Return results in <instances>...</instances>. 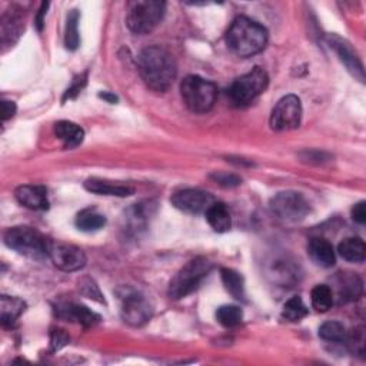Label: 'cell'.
Returning a JSON list of instances; mask_svg holds the SVG:
<instances>
[{
    "label": "cell",
    "mask_w": 366,
    "mask_h": 366,
    "mask_svg": "<svg viewBox=\"0 0 366 366\" xmlns=\"http://www.w3.org/2000/svg\"><path fill=\"white\" fill-rule=\"evenodd\" d=\"M75 223L82 232H95L106 225V218L96 209H85L76 216Z\"/></svg>",
    "instance_id": "cell-24"
},
{
    "label": "cell",
    "mask_w": 366,
    "mask_h": 366,
    "mask_svg": "<svg viewBox=\"0 0 366 366\" xmlns=\"http://www.w3.org/2000/svg\"><path fill=\"white\" fill-rule=\"evenodd\" d=\"M204 216L215 232H219V234L227 232L232 226L231 214H229L225 203L214 202L211 204V208L204 212Z\"/></svg>",
    "instance_id": "cell-19"
},
{
    "label": "cell",
    "mask_w": 366,
    "mask_h": 366,
    "mask_svg": "<svg viewBox=\"0 0 366 366\" xmlns=\"http://www.w3.org/2000/svg\"><path fill=\"white\" fill-rule=\"evenodd\" d=\"M55 133L62 141L66 149H73L79 146L83 142V137H85L83 129L79 125L69 122V121L58 122L55 125Z\"/></svg>",
    "instance_id": "cell-18"
},
{
    "label": "cell",
    "mask_w": 366,
    "mask_h": 366,
    "mask_svg": "<svg viewBox=\"0 0 366 366\" xmlns=\"http://www.w3.org/2000/svg\"><path fill=\"white\" fill-rule=\"evenodd\" d=\"M101 98H103L105 101H107V102H110V103L118 102V98L114 96V95H110V94H101Z\"/></svg>",
    "instance_id": "cell-38"
},
{
    "label": "cell",
    "mask_w": 366,
    "mask_h": 366,
    "mask_svg": "<svg viewBox=\"0 0 366 366\" xmlns=\"http://www.w3.org/2000/svg\"><path fill=\"white\" fill-rule=\"evenodd\" d=\"M339 255L348 262H363L366 256V246L360 238H348L338 246Z\"/></svg>",
    "instance_id": "cell-23"
},
{
    "label": "cell",
    "mask_w": 366,
    "mask_h": 366,
    "mask_svg": "<svg viewBox=\"0 0 366 366\" xmlns=\"http://www.w3.org/2000/svg\"><path fill=\"white\" fill-rule=\"evenodd\" d=\"M121 297V313L126 324L142 326L152 317L153 309L146 297L134 289L123 288Z\"/></svg>",
    "instance_id": "cell-9"
},
{
    "label": "cell",
    "mask_w": 366,
    "mask_h": 366,
    "mask_svg": "<svg viewBox=\"0 0 366 366\" xmlns=\"http://www.w3.org/2000/svg\"><path fill=\"white\" fill-rule=\"evenodd\" d=\"M139 73L155 92H166L177 75V66L173 56L160 46H149L137 58Z\"/></svg>",
    "instance_id": "cell-1"
},
{
    "label": "cell",
    "mask_w": 366,
    "mask_h": 366,
    "mask_svg": "<svg viewBox=\"0 0 366 366\" xmlns=\"http://www.w3.org/2000/svg\"><path fill=\"white\" fill-rule=\"evenodd\" d=\"M339 281H338V293L342 302L347 301H354L362 293V281L355 273L345 274V273H339Z\"/></svg>",
    "instance_id": "cell-21"
},
{
    "label": "cell",
    "mask_w": 366,
    "mask_h": 366,
    "mask_svg": "<svg viewBox=\"0 0 366 366\" xmlns=\"http://www.w3.org/2000/svg\"><path fill=\"white\" fill-rule=\"evenodd\" d=\"M268 43V31L258 21L245 16L234 20L226 33V44L241 58L254 56L265 49Z\"/></svg>",
    "instance_id": "cell-2"
},
{
    "label": "cell",
    "mask_w": 366,
    "mask_h": 366,
    "mask_svg": "<svg viewBox=\"0 0 366 366\" xmlns=\"http://www.w3.org/2000/svg\"><path fill=\"white\" fill-rule=\"evenodd\" d=\"M5 245L19 255L33 261L49 258V239H46L39 231L29 226H15L8 229L3 236Z\"/></svg>",
    "instance_id": "cell-3"
},
{
    "label": "cell",
    "mask_w": 366,
    "mask_h": 366,
    "mask_svg": "<svg viewBox=\"0 0 366 366\" xmlns=\"http://www.w3.org/2000/svg\"><path fill=\"white\" fill-rule=\"evenodd\" d=\"M86 191L96 193V195H105V196H118V198H126L130 196L134 191L130 186L125 185H116V183H112L107 180L102 179H87L85 182Z\"/></svg>",
    "instance_id": "cell-17"
},
{
    "label": "cell",
    "mask_w": 366,
    "mask_h": 366,
    "mask_svg": "<svg viewBox=\"0 0 366 366\" xmlns=\"http://www.w3.org/2000/svg\"><path fill=\"white\" fill-rule=\"evenodd\" d=\"M60 332H58V333H53V339H52V347H53V349L55 351H59L63 345H66V340H67V338H60Z\"/></svg>",
    "instance_id": "cell-37"
},
{
    "label": "cell",
    "mask_w": 366,
    "mask_h": 366,
    "mask_svg": "<svg viewBox=\"0 0 366 366\" xmlns=\"http://www.w3.org/2000/svg\"><path fill=\"white\" fill-rule=\"evenodd\" d=\"M171 202L176 209L182 212L199 215L208 211L215 199L211 193L203 192L200 189H183L175 192L171 198Z\"/></svg>",
    "instance_id": "cell-12"
},
{
    "label": "cell",
    "mask_w": 366,
    "mask_h": 366,
    "mask_svg": "<svg viewBox=\"0 0 366 366\" xmlns=\"http://www.w3.org/2000/svg\"><path fill=\"white\" fill-rule=\"evenodd\" d=\"M214 265L206 258H195L182 266L169 284V296L172 299H182L198 289L200 282L211 273Z\"/></svg>",
    "instance_id": "cell-5"
},
{
    "label": "cell",
    "mask_w": 366,
    "mask_h": 366,
    "mask_svg": "<svg viewBox=\"0 0 366 366\" xmlns=\"http://www.w3.org/2000/svg\"><path fill=\"white\" fill-rule=\"evenodd\" d=\"M25 308L26 304L19 297L3 295L0 299V320H2L3 326H12L19 316L25 312Z\"/></svg>",
    "instance_id": "cell-20"
},
{
    "label": "cell",
    "mask_w": 366,
    "mask_h": 366,
    "mask_svg": "<svg viewBox=\"0 0 366 366\" xmlns=\"http://www.w3.org/2000/svg\"><path fill=\"white\" fill-rule=\"evenodd\" d=\"M308 315V308L304 304L301 296H293L284 305L282 317L289 320V322H299Z\"/></svg>",
    "instance_id": "cell-28"
},
{
    "label": "cell",
    "mask_w": 366,
    "mask_h": 366,
    "mask_svg": "<svg viewBox=\"0 0 366 366\" xmlns=\"http://www.w3.org/2000/svg\"><path fill=\"white\" fill-rule=\"evenodd\" d=\"M269 209L272 215L274 218H278L279 220L295 223L304 220L309 214L311 208H309V202L302 193L286 191L277 193L270 199Z\"/></svg>",
    "instance_id": "cell-8"
},
{
    "label": "cell",
    "mask_w": 366,
    "mask_h": 366,
    "mask_svg": "<svg viewBox=\"0 0 366 366\" xmlns=\"http://www.w3.org/2000/svg\"><path fill=\"white\" fill-rule=\"evenodd\" d=\"M312 306L317 312H328L333 305V292L328 285H316L312 289Z\"/></svg>",
    "instance_id": "cell-26"
},
{
    "label": "cell",
    "mask_w": 366,
    "mask_h": 366,
    "mask_svg": "<svg viewBox=\"0 0 366 366\" xmlns=\"http://www.w3.org/2000/svg\"><path fill=\"white\" fill-rule=\"evenodd\" d=\"M308 254L316 265L322 268H332L336 262L332 243L324 238H312L308 245Z\"/></svg>",
    "instance_id": "cell-16"
},
{
    "label": "cell",
    "mask_w": 366,
    "mask_h": 366,
    "mask_svg": "<svg viewBox=\"0 0 366 366\" xmlns=\"http://www.w3.org/2000/svg\"><path fill=\"white\" fill-rule=\"evenodd\" d=\"M319 336L328 342H345L348 339V332L338 320H329L319 328Z\"/></svg>",
    "instance_id": "cell-30"
},
{
    "label": "cell",
    "mask_w": 366,
    "mask_h": 366,
    "mask_svg": "<svg viewBox=\"0 0 366 366\" xmlns=\"http://www.w3.org/2000/svg\"><path fill=\"white\" fill-rule=\"evenodd\" d=\"M20 12V10H17ZM15 9L8 10L2 17V44H13L21 32V16Z\"/></svg>",
    "instance_id": "cell-22"
},
{
    "label": "cell",
    "mask_w": 366,
    "mask_h": 366,
    "mask_svg": "<svg viewBox=\"0 0 366 366\" xmlns=\"http://www.w3.org/2000/svg\"><path fill=\"white\" fill-rule=\"evenodd\" d=\"M48 8H49V3H42V6H40V9H39V13H37V16H36V19H35V23H36V26H37V31L39 32H42V29H43V23H44V15H46V10H48Z\"/></svg>",
    "instance_id": "cell-36"
},
{
    "label": "cell",
    "mask_w": 366,
    "mask_h": 366,
    "mask_svg": "<svg viewBox=\"0 0 366 366\" xmlns=\"http://www.w3.org/2000/svg\"><path fill=\"white\" fill-rule=\"evenodd\" d=\"M166 3L159 0H139L129 6L126 25L134 35H148L156 29L165 15Z\"/></svg>",
    "instance_id": "cell-6"
},
{
    "label": "cell",
    "mask_w": 366,
    "mask_h": 366,
    "mask_svg": "<svg viewBox=\"0 0 366 366\" xmlns=\"http://www.w3.org/2000/svg\"><path fill=\"white\" fill-rule=\"evenodd\" d=\"M79 290L83 296L89 297V299H94L99 304H105V297L96 285V282L90 278H83L79 281Z\"/></svg>",
    "instance_id": "cell-31"
},
{
    "label": "cell",
    "mask_w": 366,
    "mask_h": 366,
    "mask_svg": "<svg viewBox=\"0 0 366 366\" xmlns=\"http://www.w3.org/2000/svg\"><path fill=\"white\" fill-rule=\"evenodd\" d=\"M17 202L32 211H46L49 209L48 189L42 185H25L19 186L15 191Z\"/></svg>",
    "instance_id": "cell-14"
},
{
    "label": "cell",
    "mask_w": 366,
    "mask_h": 366,
    "mask_svg": "<svg viewBox=\"0 0 366 366\" xmlns=\"http://www.w3.org/2000/svg\"><path fill=\"white\" fill-rule=\"evenodd\" d=\"M79 12L72 10L67 16L66 32H64V44L69 51H76L79 48Z\"/></svg>",
    "instance_id": "cell-27"
},
{
    "label": "cell",
    "mask_w": 366,
    "mask_h": 366,
    "mask_svg": "<svg viewBox=\"0 0 366 366\" xmlns=\"http://www.w3.org/2000/svg\"><path fill=\"white\" fill-rule=\"evenodd\" d=\"M85 85H86V73L75 79L73 85L67 89L66 95H64V99H73V98H76V95L80 94V90L85 87Z\"/></svg>",
    "instance_id": "cell-33"
},
{
    "label": "cell",
    "mask_w": 366,
    "mask_h": 366,
    "mask_svg": "<svg viewBox=\"0 0 366 366\" xmlns=\"http://www.w3.org/2000/svg\"><path fill=\"white\" fill-rule=\"evenodd\" d=\"M58 316L66 320L78 322L82 326H94L101 322V316L95 312H92L89 308L78 304H63L58 306Z\"/></svg>",
    "instance_id": "cell-15"
},
{
    "label": "cell",
    "mask_w": 366,
    "mask_h": 366,
    "mask_svg": "<svg viewBox=\"0 0 366 366\" xmlns=\"http://www.w3.org/2000/svg\"><path fill=\"white\" fill-rule=\"evenodd\" d=\"M269 85V76L262 67H255L241 78H238L227 90V96L231 102L243 107L261 96Z\"/></svg>",
    "instance_id": "cell-7"
},
{
    "label": "cell",
    "mask_w": 366,
    "mask_h": 366,
    "mask_svg": "<svg viewBox=\"0 0 366 366\" xmlns=\"http://www.w3.org/2000/svg\"><path fill=\"white\" fill-rule=\"evenodd\" d=\"M216 319H218V322L225 328H235L242 322L243 312L239 306L225 305L218 309Z\"/></svg>",
    "instance_id": "cell-29"
},
{
    "label": "cell",
    "mask_w": 366,
    "mask_h": 366,
    "mask_svg": "<svg viewBox=\"0 0 366 366\" xmlns=\"http://www.w3.org/2000/svg\"><path fill=\"white\" fill-rule=\"evenodd\" d=\"M211 177L218 183L219 186H223V188H236L242 183V179L239 176L232 175V173H225V172L214 173Z\"/></svg>",
    "instance_id": "cell-32"
},
{
    "label": "cell",
    "mask_w": 366,
    "mask_h": 366,
    "mask_svg": "<svg viewBox=\"0 0 366 366\" xmlns=\"http://www.w3.org/2000/svg\"><path fill=\"white\" fill-rule=\"evenodd\" d=\"M352 219L360 225L366 222V203L365 202H359L358 204L354 206Z\"/></svg>",
    "instance_id": "cell-34"
},
{
    "label": "cell",
    "mask_w": 366,
    "mask_h": 366,
    "mask_svg": "<svg viewBox=\"0 0 366 366\" xmlns=\"http://www.w3.org/2000/svg\"><path fill=\"white\" fill-rule=\"evenodd\" d=\"M15 113H16V105H15V102L3 101L2 102V119H3V122H6L8 119L13 118Z\"/></svg>",
    "instance_id": "cell-35"
},
{
    "label": "cell",
    "mask_w": 366,
    "mask_h": 366,
    "mask_svg": "<svg viewBox=\"0 0 366 366\" xmlns=\"http://www.w3.org/2000/svg\"><path fill=\"white\" fill-rule=\"evenodd\" d=\"M328 43L331 48L336 52V55L339 56L340 62L345 64V67L348 71L359 80V82H365V71H363V64L360 62V59L358 58V55L354 52V49L351 48V44L340 39L336 35L328 36Z\"/></svg>",
    "instance_id": "cell-13"
},
{
    "label": "cell",
    "mask_w": 366,
    "mask_h": 366,
    "mask_svg": "<svg viewBox=\"0 0 366 366\" xmlns=\"http://www.w3.org/2000/svg\"><path fill=\"white\" fill-rule=\"evenodd\" d=\"M222 282L226 288V290L231 293L235 299L238 301H245V284L243 278L241 274L232 269H222Z\"/></svg>",
    "instance_id": "cell-25"
},
{
    "label": "cell",
    "mask_w": 366,
    "mask_h": 366,
    "mask_svg": "<svg viewBox=\"0 0 366 366\" xmlns=\"http://www.w3.org/2000/svg\"><path fill=\"white\" fill-rule=\"evenodd\" d=\"M49 258L58 269L64 272H76L86 263V255L80 247L60 241L49 242Z\"/></svg>",
    "instance_id": "cell-11"
},
{
    "label": "cell",
    "mask_w": 366,
    "mask_h": 366,
    "mask_svg": "<svg viewBox=\"0 0 366 366\" xmlns=\"http://www.w3.org/2000/svg\"><path fill=\"white\" fill-rule=\"evenodd\" d=\"M302 103L295 95L284 96L270 113V128L277 132L296 129L301 125Z\"/></svg>",
    "instance_id": "cell-10"
},
{
    "label": "cell",
    "mask_w": 366,
    "mask_h": 366,
    "mask_svg": "<svg viewBox=\"0 0 366 366\" xmlns=\"http://www.w3.org/2000/svg\"><path fill=\"white\" fill-rule=\"evenodd\" d=\"M180 95L183 103L193 113L209 112L218 98V87L215 83L200 76H186L180 83Z\"/></svg>",
    "instance_id": "cell-4"
}]
</instances>
